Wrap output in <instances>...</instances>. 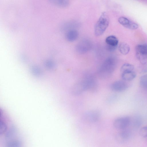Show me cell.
Returning a JSON list of instances; mask_svg holds the SVG:
<instances>
[{"label":"cell","instance_id":"6da1fadb","mask_svg":"<svg viewBox=\"0 0 147 147\" xmlns=\"http://www.w3.org/2000/svg\"><path fill=\"white\" fill-rule=\"evenodd\" d=\"M97 86L95 76L91 74H86L82 79L74 86L72 91L75 94H78L86 90H94Z\"/></svg>","mask_w":147,"mask_h":147},{"label":"cell","instance_id":"7a4b0ae2","mask_svg":"<svg viewBox=\"0 0 147 147\" xmlns=\"http://www.w3.org/2000/svg\"><path fill=\"white\" fill-rule=\"evenodd\" d=\"M116 61L115 57L110 56L102 63L98 69L97 74L102 79L110 77L114 71L116 67Z\"/></svg>","mask_w":147,"mask_h":147},{"label":"cell","instance_id":"3957f363","mask_svg":"<svg viewBox=\"0 0 147 147\" xmlns=\"http://www.w3.org/2000/svg\"><path fill=\"white\" fill-rule=\"evenodd\" d=\"M109 18L107 14L103 12L96 23L94 27V34L97 36L102 35L105 32L109 24Z\"/></svg>","mask_w":147,"mask_h":147},{"label":"cell","instance_id":"277c9868","mask_svg":"<svg viewBox=\"0 0 147 147\" xmlns=\"http://www.w3.org/2000/svg\"><path fill=\"white\" fill-rule=\"evenodd\" d=\"M130 123V119L127 117H119L116 119L114 125L117 129H124L127 127Z\"/></svg>","mask_w":147,"mask_h":147},{"label":"cell","instance_id":"5b68a950","mask_svg":"<svg viewBox=\"0 0 147 147\" xmlns=\"http://www.w3.org/2000/svg\"><path fill=\"white\" fill-rule=\"evenodd\" d=\"M91 47L92 44L90 41L88 40H84L77 44L76 49L78 53L83 54L89 51Z\"/></svg>","mask_w":147,"mask_h":147},{"label":"cell","instance_id":"8992f818","mask_svg":"<svg viewBox=\"0 0 147 147\" xmlns=\"http://www.w3.org/2000/svg\"><path fill=\"white\" fill-rule=\"evenodd\" d=\"M128 86L127 84L125 82L117 80L113 82L111 87L112 90L116 92H121L126 90Z\"/></svg>","mask_w":147,"mask_h":147},{"label":"cell","instance_id":"52a82bcc","mask_svg":"<svg viewBox=\"0 0 147 147\" xmlns=\"http://www.w3.org/2000/svg\"><path fill=\"white\" fill-rule=\"evenodd\" d=\"M85 117L86 119L89 121L95 122L99 119L100 114L97 111H90L86 113Z\"/></svg>","mask_w":147,"mask_h":147},{"label":"cell","instance_id":"ba28073f","mask_svg":"<svg viewBox=\"0 0 147 147\" xmlns=\"http://www.w3.org/2000/svg\"><path fill=\"white\" fill-rule=\"evenodd\" d=\"M78 31L74 29L68 30L65 34L66 39L69 42H73L78 38Z\"/></svg>","mask_w":147,"mask_h":147},{"label":"cell","instance_id":"9c48e42d","mask_svg":"<svg viewBox=\"0 0 147 147\" xmlns=\"http://www.w3.org/2000/svg\"><path fill=\"white\" fill-rule=\"evenodd\" d=\"M136 76V74L134 71L121 73V78L125 81H131L134 79Z\"/></svg>","mask_w":147,"mask_h":147},{"label":"cell","instance_id":"30bf717a","mask_svg":"<svg viewBox=\"0 0 147 147\" xmlns=\"http://www.w3.org/2000/svg\"><path fill=\"white\" fill-rule=\"evenodd\" d=\"M107 45L115 47H117L118 43V40L117 38L113 35L107 37L105 39Z\"/></svg>","mask_w":147,"mask_h":147},{"label":"cell","instance_id":"8fae6325","mask_svg":"<svg viewBox=\"0 0 147 147\" xmlns=\"http://www.w3.org/2000/svg\"><path fill=\"white\" fill-rule=\"evenodd\" d=\"M119 49L122 54L126 55L129 53L130 48L129 45L127 43L122 42L119 45Z\"/></svg>","mask_w":147,"mask_h":147},{"label":"cell","instance_id":"7c38bea8","mask_svg":"<svg viewBox=\"0 0 147 147\" xmlns=\"http://www.w3.org/2000/svg\"><path fill=\"white\" fill-rule=\"evenodd\" d=\"M134 71V67L132 65L125 63L123 64L121 67L120 69L121 73Z\"/></svg>","mask_w":147,"mask_h":147},{"label":"cell","instance_id":"4fadbf2b","mask_svg":"<svg viewBox=\"0 0 147 147\" xmlns=\"http://www.w3.org/2000/svg\"><path fill=\"white\" fill-rule=\"evenodd\" d=\"M136 52L147 55V45H138L136 48Z\"/></svg>","mask_w":147,"mask_h":147},{"label":"cell","instance_id":"5bb4252c","mask_svg":"<svg viewBox=\"0 0 147 147\" xmlns=\"http://www.w3.org/2000/svg\"><path fill=\"white\" fill-rule=\"evenodd\" d=\"M136 57L139 61L142 64L147 62V55L136 52Z\"/></svg>","mask_w":147,"mask_h":147},{"label":"cell","instance_id":"9a60e30c","mask_svg":"<svg viewBox=\"0 0 147 147\" xmlns=\"http://www.w3.org/2000/svg\"><path fill=\"white\" fill-rule=\"evenodd\" d=\"M140 81L141 86L147 89V74L141 76Z\"/></svg>","mask_w":147,"mask_h":147},{"label":"cell","instance_id":"2e32d148","mask_svg":"<svg viewBox=\"0 0 147 147\" xmlns=\"http://www.w3.org/2000/svg\"><path fill=\"white\" fill-rule=\"evenodd\" d=\"M130 21L127 18L124 17H120L118 19L119 23L125 27L128 24Z\"/></svg>","mask_w":147,"mask_h":147},{"label":"cell","instance_id":"e0dca14e","mask_svg":"<svg viewBox=\"0 0 147 147\" xmlns=\"http://www.w3.org/2000/svg\"><path fill=\"white\" fill-rule=\"evenodd\" d=\"M138 27L137 24L131 21H130L128 24L125 28L131 30H136Z\"/></svg>","mask_w":147,"mask_h":147},{"label":"cell","instance_id":"ac0fdd59","mask_svg":"<svg viewBox=\"0 0 147 147\" xmlns=\"http://www.w3.org/2000/svg\"><path fill=\"white\" fill-rule=\"evenodd\" d=\"M57 3L59 5L65 7L68 6L69 4V2L66 0H59L57 1Z\"/></svg>","mask_w":147,"mask_h":147},{"label":"cell","instance_id":"d6986e66","mask_svg":"<svg viewBox=\"0 0 147 147\" xmlns=\"http://www.w3.org/2000/svg\"><path fill=\"white\" fill-rule=\"evenodd\" d=\"M139 133L140 135L142 137H147V127L142 128L140 130Z\"/></svg>","mask_w":147,"mask_h":147},{"label":"cell","instance_id":"ffe728a7","mask_svg":"<svg viewBox=\"0 0 147 147\" xmlns=\"http://www.w3.org/2000/svg\"><path fill=\"white\" fill-rule=\"evenodd\" d=\"M117 47L113 46L107 45V48L108 51L110 52H112L115 51Z\"/></svg>","mask_w":147,"mask_h":147}]
</instances>
